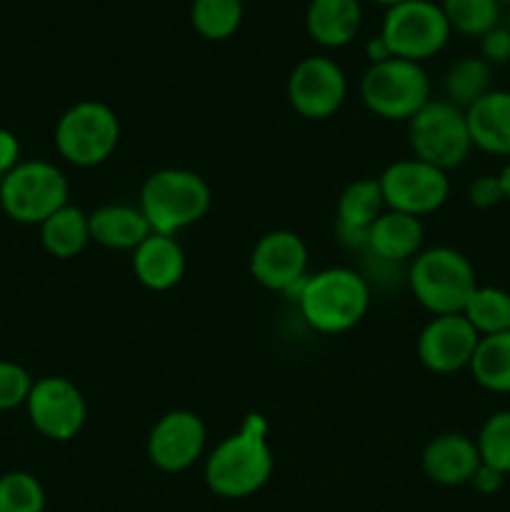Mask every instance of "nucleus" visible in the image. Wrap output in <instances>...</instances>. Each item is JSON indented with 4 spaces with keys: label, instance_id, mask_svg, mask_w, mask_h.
I'll return each mask as SVG.
<instances>
[{
    "label": "nucleus",
    "instance_id": "4",
    "mask_svg": "<svg viewBox=\"0 0 510 512\" xmlns=\"http://www.w3.org/2000/svg\"><path fill=\"white\" fill-rule=\"evenodd\" d=\"M408 285L413 298L430 315H458L478 288V275L460 250L435 245L415 255L408 270Z\"/></svg>",
    "mask_w": 510,
    "mask_h": 512
},
{
    "label": "nucleus",
    "instance_id": "30",
    "mask_svg": "<svg viewBox=\"0 0 510 512\" xmlns=\"http://www.w3.org/2000/svg\"><path fill=\"white\" fill-rule=\"evenodd\" d=\"M480 460L493 465L503 475H510V408L490 415L475 438Z\"/></svg>",
    "mask_w": 510,
    "mask_h": 512
},
{
    "label": "nucleus",
    "instance_id": "13",
    "mask_svg": "<svg viewBox=\"0 0 510 512\" xmlns=\"http://www.w3.org/2000/svg\"><path fill=\"white\" fill-rule=\"evenodd\" d=\"M248 268L255 283L293 300L310 275L308 245L293 230H270L255 243Z\"/></svg>",
    "mask_w": 510,
    "mask_h": 512
},
{
    "label": "nucleus",
    "instance_id": "21",
    "mask_svg": "<svg viewBox=\"0 0 510 512\" xmlns=\"http://www.w3.org/2000/svg\"><path fill=\"white\" fill-rule=\"evenodd\" d=\"M363 25L360 0H310L305 10V30L323 48H345Z\"/></svg>",
    "mask_w": 510,
    "mask_h": 512
},
{
    "label": "nucleus",
    "instance_id": "37",
    "mask_svg": "<svg viewBox=\"0 0 510 512\" xmlns=\"http://www.w3.org/2000/svg\"><path fill=\"white\" fill-rule=\"evenodd\" d=\"M498 180H500V188H503V198L510 203V160L503 165V170L498 173Z\"/></svg>",
    "mask_w": 510,
    "mask_h": 512
},
{
    "label": "nucleus",
    "instance_id": "6",
    "mask_svg": "<svg viewBox=\"0 0 510 512\" xmlns=\"http://www.w3.org/2000/svg\"><path fill=\"white\" fill-rule=\"evenodd\" d=\"M70 203V183L63 170L48 160H20L0 180V208L20 225H43Z\"/></svg>",
    "mask_w": 510,
    "mask_h": 512
},
{
    "label": "nucleus",
    "instance_id": "39",
    "mask_svg": "<svg viewBox=\"0 0 510 512\" xmlns=\"http://www.w3.org/2000/svg\"><path fill=\"white\" fill-rule=\"evenodd\" d=\"M505 28H508V33H510V10H508V15H505Z\"/></svg>",
    "mask_w": 510,
    "mask_h": 512
},
{
    "label": "nucleus",
    "instance_id": "17",
    "mask_svg": "<svg viewBox=\"0 0 510 512\" xmlns=\"http://www.w3.org/2000/svg\"><path fill=\"white\" fill-rule=\"evenodd\" d=\"M385 198L378 178H360L345 185L335 208L340 240L348 248H365L368 230L385 213Z\"/></svg>",
    "mask_w": 510,
    "mask_h": 512
},
{
    "label": "nucleus",
    "instance_id": "29",
    "mask_svg": "<svg viewBox=\"0 0 510 512\" xmlns=\"http://www.w3.org/2000/svg\"><path fill=\"white\" fill-rule=\"evenodd\" d=\"M0 512H45V488L33 473L0 475Z\"/></svg>",
    "mask_w": 510,
    "mask_h": 512
},
{
    "label": "nucleus",
    "instance_id": "5",
    "mask_svg": "<svg viewBox=\"0 0 510 512\" xmlns=\"http://www.w3.org/2000/svg\"><path fill=\"white\" fill-rule=\"evenodd\" d=\"M53 140L65 163L75 168H98L118 150V113L100 100H80L60 115Z\"/></svg>",
    "mask_w": 510,
    "mask_h": 512
},
{
    "label": "nucleus",
    "instance_id": "40",
    "mask_svg": "<svg viewBox=\"0 0 510 512\" xmlns=\"http://www.w3.org/2000/svg\"><path fill=\"white\" fill-rule=\"evenodd\" d=\"M498 3H500V5H510V0H498Z\"/></svg>",
    "mask_w": 510,
    "mask_h": 512
},
{
    "label": "nucleus",
    "instance_id": "34",
    "mask_svg": "<svg viewBox=\"0 0 510 512\" xmlns=\"http://www.w3.org/2000/svg\"><path fill=\"white\" fill-rule=\"evenodd\" d=\"M505 478H508V475H503L500 470H495L493 465L480 463L468 485L480 495H495V493H500V488L505 485Z\"/></svg>",
    "mask_w": 510,
    "mask_h": 512
},
{
    "label": "nucleus",
    "instance_id": "33",
    "mask_svg": "<svg viewBox=\"0 0 510 512\" xmlns=\"http://www.w3.org/2000/svg\"><path fill=\"white\" fill-rule=\"evenodd\" d=\"M480 58L493 68V65H505L510 63V33L505 25L488 30V33L480 38Z\"/></svg>",
    "mask_w": 510,
    "mask_h": 512
},
{
    "label": "nucleus",
    "instance_id": "28",
    "mask_svg": "<svg viewBox=\"0 0 510 512\" xmlns=\"http://www.w3.org/2000/svg\"><path fill=\"white\" fill-rule=\"evenodd\" d=\"M445 20L453 33L465 38H483L488 30L500 25V3L498 0H443Z\"/></svg>",
    "mask_w": 510,
    "mask_h": 512
},
{
    "label": "nucleus",
    "instance_id": "22",
    "mask_svg": "<svg viewBox=\"0 0 510 512\" xmlns=\"http://www.w3.org/2000/svg\"><path fill=\"white\" fill-rule=\"evenodd\" d=\"M90 240L108 250H130L133 253L153 230L138 205L108 203L88 213Z\"/></svg>",
    "mask_w": 510,
    "mask_h": 512
},
{
    "label": "nucleus",
    "instance_id": "36",
    "mask_svg": "<svg viewBox=\"0 0 510 512\" xmlns=\"http://www.w3.org/2000/svg\"><path fill=\"white\" fill-rule=\"evenodd\" d=\"M365 55H368L370 65H375V63H385V60L393 58V53H390L388 43H385V40L380 38V35H378V38L368 40V45H365Z\"/></svg>",
    "mask_w": 510,
    "mask_h": 512
},
{
    "label": "nucleus",
    "instance_id": "7",
    "mask_svg": "<svg viewBox=\"0 0 510 512\" xmlns=\"http://www.w3.org/2000/svg\"><path fill=\"white\" fill-rule=\"evenodd\" d=\"M430 78L420 63L403 58H390L385 63L368 65L360 78L363 105L383 120L408 123L418 110L433 100Z\"/></svg>",
    "mask_w": 510,
    "mask_h": 512
},
{
    "label": "nucleus",
    "instance_id": "16",
    "mask_svg": "<svg viewBox=\"0 0 510 512\" xmlns=\"http://www.w3.org/2000/svg\"><path fill=\"white\" fill-rule=\"evenodd\" d=\"M420 463L430 483L443 485V488H460L470 483L483 460L473 438L463 433H440L428 440Z\"/></svg>",
    "mask_w": 510,
    "mask_h": 512
},
{
    "label": "nucleus",
    "instance_id": "26",
    "mask_svg": "<svg viewBox=\"0 0 510 512\" xmlns=\"http://www.w3.org/2000/svg\"><path fill=\"white\" fill-rule=\"evenodd\" d=\"M463 318L480 338L510 333V293L495 285H478L465 303Z\"/></svg>",
    "mask_w": 510,
    "mask_h": 512
},
{
    "label": "nucleus",
    "instance_id": "10",
    "mask_svg": "<svg viewBox=\"0 0 510 512\" xmlns=\"http://www.w3.org/2000/svg\"><path fill=\"white\" fill-rule=\"evenodd\" d=\"M385 208L423 220L448 203L450 178L445 170L423 163L418 158H403L390 163L378 175Z\"/></svg>",
    "mask_w": 510,
    "mask_h": 512
},
{
    "label": "nucleus",
    "instance_id": "35",
    "mask_svg": "<svg viewBox=\"0 0 510 512\" xmlns=\"http://www.w3.org/2000/svg\"><path fill=\"white\" fill-rule=\"evenodd\" d=\"M20 140L13 130L0 128V180L20 163Z\"/></svg>",
    "mask_w": 510,
    "mask_h": 512
},
{
    "label": "nucleus",
    "instance_id": "20",
    "mask_svg": "<svg viewBox=\"0 0 510 512\" xmlns=\"http://www.w3.org/2000/svg\"><path fill=\"white\" fill-rule=\"evenodd\" d=\"M423 243V220L413 218V215L395 213V210H385V213L370 225L365 248H368L375 258L385 260V263H405V260H413L415 255L423 250Z\"/></svg>",
    "mask_w": 510,
    "mask_h": 512
},
{
    "label": "nucleus",
    "instance_id": "14",
    "mask_svg": "<svg viewBox=\"0 0 510 512\" xmlns=\"http://www.w3.org/2000/svg\"><path fill=\"white\" fill-rule=\"evenodd\" d=\"M208 428L193 410H170L153 425L145 443L150 465L160 473H185L205 455Z\"/></svg>",
    "mask_w": 510,
    "mask_h": 512
},
{
    "label": "nucleus",
    "instance_id": "18",
    "mask_svg": "<svg viewBox=\"0 0 510 512\" xmlns=\"http://www.w3.org/2000/svg\"><path fill=\"white\" fill-rule=\"evenodd\" d=\"M133 273L143 288L153 293L173 290L185 275V250L170 235L150 233L133 250Z\"/></svg>",
    "mask_w": 510,
    "mask_h": 512
},
{
    "label": "nucleus",
    "instance_id": "1",
    "mask_svg": "<svg viewBox=\"0 0 510 512\" xmlns=\"http://www.w3.org/2000/svg\"><path fill=\"white\" fill-rule=\"evenodd\" d=\"M275 458L263 415H248L238 433L220 440L203 465L205 485L223 500H245L260 493L273 475Z\"/></svg>",
    "mask_w": 510,
    "mask_h": 512
},
{
    "label": "nucleus",
    "instance_id": "12",
    "mask_svg": "<svg viewBox=\"0 0 510 512\" xmlns=\"http://www.w3.org/2000/svg\"><path fill=\"white\" fill-rule=\"evenodd\" d=\"M285 95L300 118L328 120L348 98V78L333 58L308 55L290 70Z\"/></svg>",
    "mask_w": 510,
    "mask_h": 512
},
{
    "label": "nucleus",
    "instance_id": "15",
    "mask_svg": "<svg viewBox=\"0 0 510 512\" xmlns=\"http://www.w3.org/2000/svg\"><path fill=\"white\" fill-rule=\"evenodd\" d=\"M480 335L458 315H433L418 335V360L435 375H455L470 368Z\"/></svg>",
    "mask_w": 510,
    "mask_h": 512
},
{
    "label": "nucleus",
    "instance_id": "19",
    "mask_svg": "<svg viewBox=\"0 0 510 512\" xmlns=\"http://www.w3.org/2000/svg\"><path fill=\"white\" fill-rule=\"evenodd\" d=\"M475 150L488 155H510V90H490L465 110Z\"/></svg>",
    "mask_w": 510,
    "mask_h": 512
},
{
    "label": "nucleus",
    "instance_id": "9",
    "mask_svg": "<svg viewBox=\"0 0 510 512\" xmlns=\"http://www.w3.org/2000/svg\"><path fill=\"white\" fill-rule=\"evenodd\" d=\"M450 25L440 5L430 0H408L385 10L380 38L388 43L393 58L423 60L435 58L450 40Z\"/></svg>",
    "mask_w": 510,
    "mask_h": 512
},
{
    "label": "nucleus",
    "instance_id": "31",
    "mask_svg": "<svg viewBox=\"0 0 510 512\" xmlns=\"http://www.w3.org/2000/svg\"><path fill=\"white\" fill-rule=\"evenodd\" d=\"M33 375L13 360H0V413L25 408L33 390Z\"/></svg>",
    "mask_w": 510,
    "mask_h": 512
},
{
    "label": "nucleus",
    "instance_id": "32",
    "mask_svg": "<svg viewBox=\"0 0 510 512\" xmlns=\"http://www.w3.org/2000/svg\"><path fill=\"white\" fill-rule=\"evenodd\" d=\"M503 188H500L498 175H478L468 185V203L478 210H490L503 203Z\"/></svg>",
    "mask_w": 510,
    "mask_h": 512
},
{
    "label": "nucleus",
    "instance_id": "8",
    "mask_svg": "<svg viewBox=\"0 0 510 512\" xmlns=\"http://www.w3.org/2000/svg\"><path fill=\"white\" fill-rule=\"evenodd\" d=\"M408 145L413 158L445 173L465 165L473 153L465 110L445 98H433L408 120Z\"/></svg>",
    "mask_w": 510,
    "mask_h": 512
},
{
    "label": "nucleus",
    "instance_id": "3",
    "mask_svg": "<svg viewBox=\"0 0 510 512\" xmlns=\"http://www.w3.org/2000/svg\"><path fill=\"white\" fill-rule=\"evenodd\" d=\"M210 203L213 193L203 175L185 168H163L145 178L138 208L153 233L178 238V233L208 215Z\"/></svg>",
    "mask_w": 510,
    "mask_h": 512
},
{
    "label": "nucleus",
    "instance_id": "25",
    "mask_svg": "<svg viewBox=\"0 0 510 512\" xmlns=\"http://www.w3.org/2000/svg\"><path fill=\"white\" fill-rule=\"evenodd\" d=\"M445 100L468 110L475 100L493 90V68L480 55H465L455 60L443 78Z\"/></svg>",
    "mask_w": 510,
    "mask_h": 512
},
{
    "label": "nucleus",
    "instance_id": "27",
    "mask_svg": "<svg viewBox=\"0 0 510 512\" xmlns=\"http://www.w3.org/2000/svg\"><path fill=\"white\" fill-rule=\"evenodd\" d=\"M243 0H193L190 23L205 40H228L243 23Z\"/></svg>",
    "mask_w": 510,
    "mask_h": 512
},
{
    "label": "nucleus",
    "instance_id": "23",
    "mask_svg": "<svg viewBox=\"0 0 510 512\" xmlns=\"http://www.w3.org/2000/svg\"><path fill=\"white\" fill-rule=\"evenodd\" d=\"M40 228V245L48 255L58 260L78 258L90 240V220L88 213L78 205H63L58 213L50 215Z\"/></svg>",
    "mask_w": 510,
    "mask_h": 512
},
{
    "label": "nucleus",
    "instance_id": "38",
    "mask_svg": "<svg viewBox=\"0 0 510 512\" xmlns=\"http://www.w3.org/2000/svg\"><path fill=\"white\" fill-rule=\"evenodd\" d=\"M373 3H378V5H385V10H388V8H393V5L408 3V0H373Z\"/></svg>",
    "mask_w": 510,
    "mask_h": 512
},
{
    "label": "nucleus",
    "instance_id": "2",
    "mask_svg": "<svg viewBox=\"0 0 510 512\" xmlns=\"http://www.w3.org/2000/svg\"><path fill=\"white\" fill-rule=\"evenodd\" d=\"M293 300L315 333L340 335L365 318L370 308V288L353 268H325L308 275Z\"/></svg>",
    "mask_w": 510,
    "mask_h": 512
},
{
    "label": "nucleus",
    "instance_id": "24",
    "mask_svg": "<svg viewBox=\"0 0 510 512\" xmlns=\"http://www.w3.org/2000/svg\"><path fill=\"white\" fill-rule=\"evenodd\" d=\"M470 375L475 383L488 393L508 395L510 393V333L488 335L478 340L473 360H470Z\"/></svg>",
    "mask_w": 510,
    "mask_h": 512
},
{
    "label": "nucleus",
    "instance_id": "11",
    "mask_svg": "<svg viewBox=\"0 0 510 512\" xmlns=\"http://www.w3.org/2000/svg\"><path fill=\"white\" fill-rule=\"evenodd\" d=\"M35 433L53 443H70L78 438L88 420V405L73 380L63 375H45L35 380L25 403Z\"/></svg>",
    "mask_w": 510,
    "mask_h": 512
},
{
    "label": "nucleus",
    "instance_id": "41",
    "mask_svg": "<svg viewBox=\"0 0 510 512\" xmlns=\"http://www.w3.org/2000/svg\"><path fill=\"white\" fill-rule=\"evenodd\" d=\"M0 218H3V208H0Z\"/></svg>",
    "mask_w": 510,
    "mask_h": 512
}]
</instances>
